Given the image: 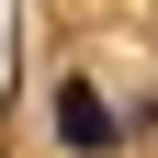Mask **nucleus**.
I'll return each instance as SVG.
<instances>
[{"label":"nucleus","instance_id":"1","mask_svg":"<svg viewBox=\"0 0 158 158\" xmlns=\"http://www.w3.org/2000/svg\"><path fill=\"white\" fill-rule=\"evenodd\" d=\"M45 135L68 158H113V147H124V113H113L90 79H56V90H45Z\"/></svg>","mask_w":158,"mask_h":158}]
</instances>
